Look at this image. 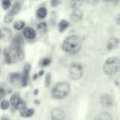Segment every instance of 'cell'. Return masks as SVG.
Instances as JSON below:
<instances>
[{
    "mask_svg": "<svg viewBox=\"0 0 120 120\" xmlns=\"http://www.w3.org/2000/svg\"><path fill=\"white\" fill-rule=\"evenodd\" d=\"M23 37L27 39H33L36 37V31L31 27H24L23 29Z\"/></svg>",
    "mask_w": 120,
    "mask_h": 120,
    "instance_id": "obj_9",
    "label": "cell"
},
{
    "mask_svg": "<svg viewBox=\"0 0 120 120\" xmlns=\"http://www.w3.org/2000/svg\"><path fill=\"white\" fill-rule=\"evenodd\" d=\"M52 120H64L65 119V112L60 108H54L51 113Z\"/></svg>",
    "mask_w": 120,
    "mask_h": 120,
    "instance_id": "obj_7",
    "label": "cell"
},
{
    "mask_svg": "<svg viewBox=\"0 0 120 120\" xmlns=\"http://www.w3.org/2000/svg\"><path fill=\"white\" fill-rule=\"evenodd\" d=\"M100 103L105 108H111L113 105V99L111 95L109 94H103L100 97Z\"/></svg>",
    "mask_w": 120,
    "mask_h": 120,
    "instance_id": "obj_5",
    "label": "cell"
},
{
    "mask_svg": "<svg viewBox=\"0 0 120 120\" xmlns=\"http://www.w3.org/2000/svg\"><path fill=\"white\" fill-rule=\"evenodd\" d=\"M1 37L3 39H8L11 37V31L8 29V28H6V27H3L1 29Z\"/></svg>",
    "mask_w": 120,
    "mask_h": 120,
    "instance_id": "obj_17",
    "label": "cell"
},
{
    "mask_svg": "<svg viewBox=\"0 0 120 120\" xmlns=\"http://www.w3.org/2000/svg\"><path fill=\"white\" fill-rule=\"evenodd\" d=\"M69 92H70V85L67 82H60L52 87L51 91V95L53 98L62 99L68 97Z\"/></svg>",
    "mask_w": 120,
    "mask_h": 120,
    "instance_id": "obj_2",
    "label": "cell"
},
{
    "mask_svg": "<svg viewBox=\"0 0 120 120\" xmlns=\"http://www.w3.org/2000/svg\"><path fill=\"white\" fill-rule=\"evenodd\" d=\"M115 1H120V0H115Z\"/></svg>",
    "mask_w": 120,
    "mask_h": 120,
    "instance_id": "obj_34",
    "label": "cell"
},
{
    "mask_svg": "<svg viewBox=\"0 0 120 120\" xmlns=\"http://www.w3.org/2000/svg\"><path fill=\"white\" fill-rule=\"evenodd\" d=\"M103 72L107 75H114L120 68V60L117 57H109L103 64Z\"/></svg>",
    "mask_w": 120,
    "mask_h": 120,
    "instance_id": "obj_3",
    "label": "cell"
},
{
    "mask_svg": "<svg viewBox=\"0 0 120 120\" xmlns=\"http://www.w3.org/2000/svg\"><path fill=\"white\" fill-rule=\"evenodd\" d=\"M50 81H51V75L48 73L46 76V81H45V86H49L50 84Z\"/></svg>",
    "mask_w": 120,
    "mask_h": 120,
    "instance_id": "obj_28",
    "label": "cell"
},
{
    "mask_svg": "<svg viewBox=\"0 0 120 120\" xmlns=\"http://www.w3.org/2000/svg\"><path fill=\"white\" fill-rule=\"evenodd\" d=\"M9 102H10V101H8L7 99H2L1 104H0L1 109H2V110H7V109H8V107H9Z\"/></svg>",
    "mask_w": 120,
    "mask_h": 120,
    "instance_id": "obj_24",
    "label": "cell"
},
{
    "mask_svg": "<svg viewBox=\"0 0 120 120\" xmlns=\"http://www.w3.org/2000/svg\"><path fill=\"white\" fill-rule=\"evenodd\" d=\"M119 42H120V41H119V39H118L117 38H111L108 40V42H107V49L110 50V51L114 50L115 48L118 47Z\"/></svg>",
    "mask_w": 120,
    "mask_h": 120,
    "instance_id": "obj_10",
    "label": "cell"
},
{
    "mask_svg": "<svg viewBox=\"0 0 120 120\" xmlns=\"http://www.w3.org/2000/svg\"><path fill=\"white\" fill-rule=\"evenodd\" d=\"M47 16V9L46 8H39L37 10V17H38L39 19H44Z\"/></svg>",
    "mask_w": 120,
    "mask_h": 120,
    "instance_id": "obj_18",
    "label": "cell"
},
{
    "mask_svg": "<svg viewBox=\"0 0 120 120\" xmlns=\"http://www.w3.org/2000/svg\"><path fill=\"white\" fill-rule=\"evenodd\" d=\"M30 64H26L24 66V68L22 70V80H21V85L22 86H26L27 82H28V79H29V73H30Z\"/></svg>",
    "mask_w": 120,
    "mask_h": 120,
    "instance_id": "obj_6",
    "label": "cell"
},
{
    "mask_svg": "<svg viewBox=\"0 0 120 120\" xmlns=\"http://www.w3.org/2000/svg\"><path fill=\"white\" fill-rule=\"evenodd\" d=\"M82 16H83L82 11L81 9H79V8H75V9H73V11L70 13L69 18H70V20H71L72 22H80V21L82 19Z\"/></svg>",
    "mask_w": 120,
    "mask_h": 120,
    "instance_id": "obj_8",
    "label": "cell"
},
{
    "mask_svg": "<svg viewBox=\"0 0 120 120\" xmlns=\"http://www.w3.org/2000/svg\"><path fill=\"white\" fill-rule=\"evenodd\" d=\"M22 39L21 37H16L12 39L11 43H10V47L15 48V49H22Z\"/></svg>",
    "mask_w": 120,
    "mask_h": 120,
    "instance_id": "obj_12",
    "label": "cell"
},
{
    "mask_svg": "<svg viewBox=\"0 0 120 120\" xmlns=\"http://www.w3.org/2000/svg\"><path fill=\"white\" fill-rule=\"evenodd\" d=\"M95 120H112V118L109 112H100L99 114H98L97 117L95 118Z\"/></svg>",
    "mask_w": 120,
    "mask_h": 120,
    "instance_id": "obj_14",
    "label": "cell"
},
{
    "mask_svg": "<svg viewBox=\"0 0 120 120\" xmlns=\"http://www.w3.org/2000/svg\"><path fill=\"white\" fill-rule=\"evenodd\" d=\"M0 92H1V95H0V98H2L4 96H5V91H4V89L1 87V89H0Z\"/></svg>",
    "mask_w": 120,
    "mask_h": 120,
    "instance_id": "obj_30",
    "label": "cell"
},
{
    "mask_svg": "<svg viewBox=\"0 0 120 120\" xmlns=\"http://www.w3.org/2000/svg\"><path fill=\"white\" fill-rule=\"evenodd\" d=\"M13 18H14V15L12 14V13H10V12H8V13H7V15L5 16V18H4V21H5V22H10L12 20H13Z\"/></svg>",
    "mask_w": 120,
    "mask_h": 120,
    "instance_id": "obj_25",
    "label": "cell"
},
{
    "mask_svg": "<svg viewBox=\"0 0 120 120\" xmlns=\"http://www.w3.org/2000/svg\"><path fill=\"white\" fill-rule=\"evenodd\" d=\"M1 5H2L3 9L7 10V9L10 8V7H11V1L10 0H2Z\"/></svg>",
    "mask_w": 120,
    "mask_h": 120,
    "instance_id": "obj_23",
    "label": "cell"
},
{
    "mask_svg": "<svg viewBox=\"0 0 120 120\" xmlns=\"http://www.w3.org/2000/svg\"><path fill=\"white\" fill-rule=\"evenodd\" d=\"M37 29H38V32H40V33H43V32H45L46 30H47V24H46V22H39L38 25H37Z\"/></svg>",
    "mask_w": 120,
    "mask_h": 120,
    "instance_id": "obj_22",
    "label": "cell"
},
{
    "mask_svg": "<svg viewBox=\"0 0 120 120\" xmlns=\"http://www.w3.org/2000/svg\"><path fill=\"white\" fill-rule=\"evenodd\" d=\"M69 26V22L66 20H61L58 22V31L59 32H64L68 27Z\"/></svg>",
    "mask_w": 120,
    "mask_h": 120,
    "instance_id": "obj_15",
    "label": "cell"
},
{
    "mask_svg": "<svg viewBox=\"0 0 120 120\" xmlns=\"http://www.w3.org/2000/svg\"><path fill=\"white\" fill-rule=\"evenodd\" d=\"M88 1H91V2H98V0H88Z\"/></svg>",
    "mask_w": 120,
    "mask_h": 120,
    "instance_id": "obj_31",
    "label": "cell"
},
{
    "mask_svg": "<svg viewBox=\"0 0 120 120\" xmlns=\"http://www.w3.org/2000/svg\"><path fill=\"white\" fill-rule=\"evenodd\" d=\"M115 22H116L117 25L120 26V13L116 15V17H115Z\"/></svg>",
    "mask_w": 120,
    "mask_h": 120,
    "instance_id": "obj_29",
    "label": "cell"
},
{
    "mask_svg": "<svg viewBox=\"0 0 120 120\" xmlns=\"http://www.w3.org/2000/svg\"><path fill=\"white\" fill-rule=\"evenodd\" d=\"M50 63H51V59H50V58H43V59L41 60V66H42V67H46V66H48Z\"/></svg>",
    "mask_w": 120,
    "mask_h": 120,
    "instance_id": "obj_26",
    "label": "cell"
},
{
    "mask_svg": "<svg viewBox=\"0 0 120 120\" xmlns=\"http://www.w3.org/2000/svg\"><path fill=\"white\" fill-rule=\"evenodd\" d=\"M68 73H69V77L72 80H79L82 77L83 75V68L82 66L79 63H72L69 66L68 68Z\"/></svg>",
    "mask_w": 120,
    "mask_h": 120,
    "instance_id": "obj_4",
    "label": "cell"
},
{
    "mask_svg": "<svg viewBox=\"0 0 120 120\" xmlns=\"http://www.w3.org/2000/svg\"><path fill=\"white\" fill-rule=\"evenodd\" d=\"M13 27H14V29H16V30L24 29V22H22V21H17V22H15V23L13 24Z\"/></svg>",
    "mask_w": 120,
    "mask_h": 120,
    "instance_id": "obj_20",
    "label": "cell"
},
{
    "mask_svg": "<svg viewBox=\"0 0 120 120\" xmlns=\"http://www.w3.org/2000/svg\"><path fill=\"white\" fill-rule=\"evenodd\" d=\"M105 1H107V2H111V1H112V0H105Z\"/></svg>",
    "mask_w": 120,
    "mask_h": 120,
    "instance_id": "obj_33",
    "label": "cell"
},
{
    "mask_svg": "<svg viewBox=\"0 0 120 120\" xmlns=\"http://www.w3.org/2000/svg\"><path fill=\"white\" fill-rule=\"evenodd\" d=\"M60 2H61V0H51V5L52 7H56L60 4Z\"/></svg>",
    "mask_w": 120,
    "mask_h": 120,
    "instance_id": "obj_27",
    "label": "cell"
},
{
    "mask_svg": "<svg viewBox=\"0 0 120 120\" xmlns=\"http://www.w3.org/2000/svg\"><path fill=\"white\" fill-rule=\"evenodd\" d=\"M84 0H71L70 1V6L72 8H79L82 3H83Z\"/></svg>",
    "mask_w": 120,
    "mask_h": 120,
    "instance_id": "obj_21",
    "label": "cell"
},
{
    "mask_svg": "<svg viewBox=\"0 0 120 120\" xmlns=\"http://www.w3.org/2000/svg\"><path fill=\"white\" fill-rule=\"evenodd\" d=\"M21 80H22V75H20V73L18 72H13L9 76V81L14 85H18L19 82H21Z\"/></svg>",
    "mask_w": 120,
    "mask_h": 120,
    "instance_id": "obj_11",
    "label": "cell"
},
{
    "mask_svg": "<svg viewBox=\"0 0 120 120\" xmlns=\"http://www.w3.org/2000/svg\"><path fill=\"white\" fill-rule=\"evenodd\" d=\"M33 114H34V110H33V109L23 108L22 110H21V116H22V117L28 118V117H31Z\"/></svg>",
    "mask_w": 120,
    "mask_h": 120,
    "instance_id": "obj_13",
    "label": "cell"
},
{
    "mask_svg": "<svg viewBox=\"0 0 120 120\" xmlns=\"http://www.w3.org/2000/svg\"><path fill=\"white\" fill-rule=\"evenodd\" d=\"M2 120H9L8 118H6V117H4V118H2Z\"/></svg>",
    "mask_w": 120,
    "mask_h": 120,
    "instance_id": "obj_32",
    "label": "cell"
},
{
    "mask_svg": "<svg viewBox=\"0 0 120 120\" xmlns=\"http://www.w3.org/2000/svg\"><path fill=\"white\" fill-rule=\"evenodd\" d=\"M21 101H22V99L20 98L19 95H17V94L11 96V98H10V103H11V105H12L14 108H17V106L19 105V103H20Z\"/></svg>",
    "mask_w": 120,
    "mask_h": 120,
    "instance_id": "obj_16",
    "label": "cell"
},
{
    "mask_svg": "<svg viewBox=\"0 0 120 120\" xmlns=\"http://www.w3.org/2000/svg\"><path fill=\"white\" fill-rule=\"evenodd\" d=\"M20 9H21V6H20V4H19L18 2H16V3L12 6V8H10L9 12L12 13L13 15H15V14H17V13L20 11Z\"/></svg>",
    "mask_w": 120,
    "mask_h": 120,
    "instance_id": "obj_19",
    "label": "cell"
},
{
    "mask_svg": "<svg viewBox=\"0 0 120 120\" xmlns=\"http://www.w3.org/2000/svg\"><path fill=\"white\" fill-rule=\"evenodd\" d=\"M82 48V40L78 36L68 37L62 43V49L68 53H77Z\"/></svg>",
    "mask_w": 120,
    "mask_h": 120,
    "instance_id": "obj_1",
    "label": "cell"
}]
</instances>
